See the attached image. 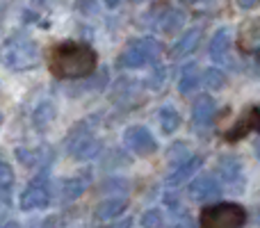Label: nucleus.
<instances>
[{
	"instance_id": "obj_1",
	"label": "nucleus",
	"mask_w": 260,
	"mask_h": 228,
	"mask_svg": "<svg viewBox=\"0 0 260 228\" xmlns=\"http://www.w3.org/2000/svg\"><path fill=\"white\" fill-rule=\"evenodd\" d=\"M48 69L55 78L80 80L96 71V50L80 41H62L48 50Z\"/></svg>"
},
{
	"instance_id": "obj_2",
	"label": "nucleus",
	"mask_w": 260,
	"mask_h": 228,
	"mask_svg": "<svg viewBox=\"0 0 260 228\" xmlns=\"http://www.w3.org/2000/svg\"><path fill=\"white\" fill-rule=\"evenodd\" d=\"M3 59L14 71H25L39 64V46L25 35H14L3 48Z\"/></svg>"
},
{
	"instance_id": "obj_3",
	"label": "nucleus",
	"mask_w": 260,
	"mask_h": 228,
	"mask_svg": "<svg viewBox=\"0 0 260 228\" xmlns=\"http://www.w3.org/2000/svg\"><path fill=\"white\" fill-rule=\"evenodd\" d=\"M201 228H242L247 224V210L238 203L208 206L199 219Z\"/></svg>"
},
{
	"instance_id": "obj_4",
	"label": "nucleus",
	"mask_w": 260,
	"mask_h": 228,
	"mask_svg": "<svg viewBox=\"0 0 260 228\" xmlns=\"http://www.w3.org/2000/svg\"><path fill=\"white\" fill-rule=\"evenodd\" d=\"M157 57H160V44L151 37H144V39L128 41L126 50L119 55V64L128 69H139L148 62H157Z\"/></svg>"
},
{
	"instance_id": "obj_5",
	"label": "nucleus",
	"mask_w": 260,
	"mask_h": 228,
	"mask_svg": "<svg viewBox=\"0 0 260 228\" xmlns=\"http://www.w3.org/2000/svg\"><path fill=\"white\" fill-rule=\"evenodd\" d=\"M50 201V187L48 180H46V174H37L32 178V183L25 187V192L21 194V208L23 210H39V208H46Z\"/></svg>"
},
{
	"instance_id": "obj_6",
	"label": "nucleus",
	"mask_w": 260,
	"mask_h": 228,
	"mask_svg": "<svg viewBox=\"0 0 260 228\" xmlns=\"http://www.w3.org/2000/svg\"><path fill=\"white\" fill-rule=\"evenodd\" d=\"M217 174L219 183H224L231 192H242L244 189V167L235 155H224L217 162Z\"/></svg>"
},
{
	"instance_id": "obj_7",
	"label": "nucleus",
	"mask_w": 260,
	"mask_h": 228,
	"mask_svg": "<svg viewBox=\"0 0 260 228\" xmlns=\"http://www.w3.org/2000/svg\"><path fill=\"white\" fill-rule=\"evenodd\" d=\"M123 142L137 155H151V153L157 151V144L153 139L151 130L144 128V125H130L126 133H123Z\"/></svg>"
},
{
	"instance_id": "obj_8",
	"label": "nucleus",
	"mask_w": 260,
	"mask_h": 228,
	"mask_svg": "<svg viewBox=\"0 0 260 228\" xmlns=\"http://www.w3.org/2000/svg\"><path fill=\"white\" fill-rule=\"evenodd\" d=\"M249 133H260V108H247L240 119L235 121L233 128H229L224 133V139L226 142H238L242 137H249Z\"/></svg>"
},
{
	"instance_id": "obj_9",
	"label": "nucleus",
	"mask_w": 260,
	"mask_h": 228,
	"mask_svg": "<svg viewBox=\"0 0 260 228\" xmlns=\"http://www.w3.org/2000/svg\"><path fill=\"white\" fill-rule=\"evenodd\" d=\"M221 192H224V189H221L219 178H215V176H210V174L197 176V178L189 183V197L199 203H208V201H212V199H219Z\"/></svg>"
},
{
	"instance_id": "obj_10",
	"label": "nucleus",
	"mask_w": 260,
	"mask_h": 228,
	"mask_svg": "<svg viewBox=\"0 0 260 228\" xmlns=\"http://www.w3.org/2000/svg\"><path fill=\"white\" fill-rule=\"evenodd\" d=\"M238 46L244 53H258L260 50V16L249 18V21H244L240 25Z\"/></svg>"
},
{
	"instance_id": "obj_11",
	"label": "nucleus",
	"mask_w": 260,
	"mask_h": 228,
	"mask_svg": "<svg viewBox=\"0 0 260 228\" xmlns=\"http://www.w3.org/2000/svg\"><path fill=\"white\" fill-rule=\"evenodd\" d=\"M201 165H203V157L201 155H192V157H187V160H183L169 174V178H167V185H171V187H174V185L185 183V180L192 178V176L197 174L199 169H201Z\"/></svg>"
},
{
	"instance_id": "obj_12",
	"label": "nucleus",
	"mask_w": 260,
	"mask_h": 228,
	"mask_svg": "<svg viewBox=\"0 0 260 228\" xmlns=\"http://www.w3.org/2000/svg\"><path fill=\"white\" fill-rule=\"evenodd\" d=\"M229 48H231V35L226 27H219L210 41V59L221 64L226 59V55H229Z\"/></svg>"
},
{
	"instance_id": "obj_13",
	"label": "nucleus",
	"mask_w": 260,
	"mask_h": 228,
	"mask_svg": "<svg viewBox=\"0 0 260 228\" xmlns=\"http://www.w3.org/2000/svg\"><path fill=\"white\" fill-rule=\"evenodd\" d=\"M212 112H215V101L210 96H199L192 105V121L194 125H206L208 121L212 119Z\"/></svg>"
},
{
	"instance_id": "obj_14",
	"label": "nucleus",
	"mask_w": 260,
	"mask_h": 228,
	"mask_svg": "<svg viewBox=\"0 0 260 228\" xmlns=\"http://www.w3.org/2000/svg\"><path fill=\"white\" fill-rule=\"evenodd\" d=\"M128 208V201L126 199H105L103 203L96 206V219H114V217H121L123 210Z\"/></svg>"
},
{
	"instance_id": "obj_15",
	"label": "nucleus",
	"mask_w": 260,
	"mask_h": 228,
	"mask_svg": "<svg viewBox=\"0 0 260 228\" xmlns=\"http://www.w3.org/2000/svg\"><path fill=\"white\" fill-rule=\"evenodd\" d=\"M199 41H201V30H199V27L197 30L185 32V35L176 41L174 48H171V55H174V57H185V55L194 53V48L199 46Z\"/></svg>"
},
{
	"instance_id": "obj_16",
	"label": "nucleus",
	"mask_w": 260,
	"mask_h": 228,
	"mask_svg": "<svg viewBox=\"0 0 260 228\" xmlns=\"http://www.w3.org/2000/svg\"><path fill=\"white\" fill-rule=\"evenodd\" d=\"M101 148H103V144L91 135V137L80 139V142L71 148V153L76 155V160H91V157H96L101 153Z\"/></svg>"
},
{
	"instance_id": "obj_17",
	"label": "nucleus",
	"mask_w": 260,
	"mask_h": 228,
	"mask_svg": "<svg viewBox=\"0 0 260 228\" xmlns=\"http://www.w3.org/2000/svg\"><path fill=\"white\" fill-rule=\"evenodd\" d=\"M55 119V105L53 103H41L39 108L35 110V114H32V123H35V128L39 130V133H44L46 128L50 125V121Z\"/></svg>"
},
{
	"instance_id": "obj_18",
	"label": "nucleus",
	"mask_w": 260,
	"mask_h": 228,
	"mask_svg": "<svg viewBox=\"0 0 260 228\" xmlns=\"http://www.w3.org/2000/svg\"><path fill=\"white\" fill-rule=\"evenodd\" d=\"M183 23H185V14L180 9H169V12H165V16L160 21V30L165 35H176L183 27Z\"/></svg>"
},
{
	"instance_id": "obj_19",
	"label": "nucleus",
	"mask_w": 260,
	"mask_h": 228,
	"mask_svg": "<svg viewBox=\"0 0 260 228\" xmlns=\"http://www.w3.org/2000/svg\"><path fill=\"white\" fill-rule=\"evenodd\" d=\"M199 82H201V78H199L197 67H194V64H187V67H185V71L180 73V80H178L180 94H192V91L199 87Z\"/></svg>"
},
{
	"instance_id": "obj_20",
	"label": "nucleus",
	"mask_w": 260,
	"mask_h": 228,
	"mask_svg": "<svg viewBox=\"0 0 260 228\" xmlns=\"http://www.w3.org/2000/svg\"><path fill=\"white\" fill-rule=\"evenodd\" d=\"M157 119H160L162 133H167V135H174L176 130L180 128V114L176 112L174 108H162L160 114H157Z\"/></svg>"
},
{
	"instance_id": "obj_21",
	"label": "nucleus",
	"mask_w": 260,
	"mask_h": 228,
	"mask_svg": "<svg viewBox=\"0 0 260 228\" xmlns=\"http://www.w3.org/2000/svg\"><path fill=\"white\" fill-rule=\"evenodd\" d=\"M87 183L82 178H67L62 183V201H76L85 192Z\"/></svg>"
},
{
	"instance_id": "obj_22",
	"label": "nucleus",
	"mask_w": 260,
	"mask_h": 228,
	"mask_svg": "<svg viewBox=\"0 0 260 228\" xmlns=\"http://www.w3.org/2000/svg\"><path fill=\"white\" fill-rule=\"evenodd\" d=\"M201 80H203V85L212 91H219V89L226 87V76L219 71V69H206L203 76H201Z\"/></svg>"
},
{
	"instance_id": "obj_23",
	"label": "nucleus",
	"mask_w": 260,
	"mask_h": 228,
	"mask_svg": "<svg viewBox=\"0 0 260 228\" xmlns=\"http://www.w3.org/2000/svg\"><path fill=\"white\" fill-rule=\"evenodd\" d=\"M162 224H165V217H162V212L157 208H151V210H146L142 215L144 228H162Z\"/></svg>"
},
{
	"instance_id": "obj_24",
	"label": "nucleus",
	"mask_w": 260,
	"mask_h": 228,
	"mask_svg": "<svg viewBox=\"0 0 260 228\" xmlns=\"http://www.w3.org/2000/svg\"><path fill=\"white\" fill-rule=\"evenodd\" d=\"M14 176H12V167L7 165V160L0 157V185H12Z\"/></svg>"
},
{
	"instance_id": "obj_25",
	"label": "nucleus",
	"mask_w": 260,
	"mask_h": 228,
	"mask_svg": "<svg viewBox=\"0 0 260 228\" xmlns=\"http://www.w3.org/2000/svg\"><path fill=\"white\" fill-rule=\"evenodd\" d=\"M96 9H99V5L94 3V0H80V3H78V12L80 14H96Z\"/></svg>"
},
{
	"instance_id": "obj_26",
	"label": "nucleus",
	"mask_w": 260,
	"mask_h": 228,
	"mask_svg": "<svg viewBox=\"0 0 260 228\" xmlns=\"http://www.w3.org/2000/svg\"><path fill=\"white\" fill-rule=\"evenodd\" d=\"M162 80H165V71L160 69V71H155V73L151 76V87H153V89H157V87L162 85Z\"/></svg>"
},
{
	"instance_id": "obj_27",
	"label": "nucleus",
	"mask_w": 260,
	"mask_h": 228,
	"mask_svg": "<svg viewBox=\"0 0 260 228\" xmlns=\"http://www.w3.org/2000/svg\"><path fill=\"white\" fill-rule=\"evenodd\" d=\"M9 187H12V185H0V206L9 203Z\"/></svg>"
},
{
	"instance_id": "obj_28",
	"label": "nucleus",
	"mask_w": 260,
	"mask_h": 228,
	"mask_svg": "<svg viewBox=\"0 0 260 228\" xmlns=\"http://www.w3.org/2000/svg\"><path fill=\"white\" fill-rule=\"evenodd\" d=\"M238 5L242 9H253V7H258L260 5V0H238Z\"/></svg>"
},
{
	"instance_id": "obj_29",
	"label": "nucleus",
	"mask_w": 260,
	"mask_h": 228,
	"mask_svg": "<svg viewBox=\"0 0 260 228\" xmlns=\"http://www.w3.org/2000/svg\"><path fill=\"white\" fill-rule=\"evenodd\" d=\"M0 228H21V224H16V221H7V224H3Z\"/></svg>"
},
{
	"instance_id": "obj_30",
	"label": "nucleus",
	"mask_w": 260,
	"mask_h": 228,
	"mask_svg": "<svg viewBox=\"0 0 260 228\" xmlns=\"http://www.w3.org/2000/svg\"><path fill=\"white\" fill-rule=\"evenodd\" d=\"M105 5H108V7H117L119 0H105Z\"/></svg>"
},
{
	"instance_id": "obj_31",
	"label": "nucleus",
	"mask_w": 260,
	"mask_h": 228,
	"mask_svg": "<svg viewBox=\"0 0 260 228\" xmlns=\"http://www.w3.org/2000/svg\"><path fill=\"white\" fill-rule=\"evenodd\" d=\"M130 226H133V221L126 219V221H123V226H114V228H130Z\"/></svg>"
},
{
	"instance_id": "obj_32",
	"label": "nucleus",
	"mask_w": 260,
	"mask_h": 228,
	"mask_svg": "<svg viewBox=\"0 0 260 228\" xmlns=\"http://www.w3.org/2000/svg\"><path fill=\"white\" fill-rule=\"evenodd\" d=\"M256 153H258V157H260V139L256 142Z\"/></svg>"
},
{
	"instance_id": "obj_33",
	"label": "nucleus",
	"mask_w": 260,
	"mask_h": 228,
	"mask_svg": "<svg viewBox=\"0 0 260 228\" xmlns=\"http://www.w3.org/2000/svg\"><path fill=\"white\" fill-rule=\"evenodd\" d=\"M35 3H37V5H44V0H35Z\"/></svg>"
},
{
	"instance_id": "obj_34",
	"label": "nucleus",
	"mask_w": 260,
	"mask_h": 228,
	"mask_svg": "<svg viewBox=\"0 0 260 228\" xmlns=\"http://www.w3.org/2000/svg\"><path fill=\"white\" fill-rule=\"evenodd\" d=\"M0 123H3V114H0Z\"/></svg>"
},
{
	"instance_id": "obj_35",
	"label": "nucleus",
	"mask_w": 260,
	"mask_h": 228,
	"mask_svg": "<svg viewBox=\"0 0 260 228\" xmlns=\"http://www.w3.org/2000/svg\"><path fill=\"white\" fill-rule=\"evenodd\" d=\"M0 16H3V7H0Z\"/></svg>"
},
{
	"instance_id": "obj_36",
	"label": "nucleus",
	"mask_w": 260,
	"mask_h": 228,
	"mask_svg": "<svg viewBox=\"0 0 260 228\" xmlns=\"http://www.w3.org/2000/svg\"><path fill=\"white\" fill-rule=\"evenodd\" d=\"M176 228H180V226H176Z\"/></svg>"
}]
</instances>
